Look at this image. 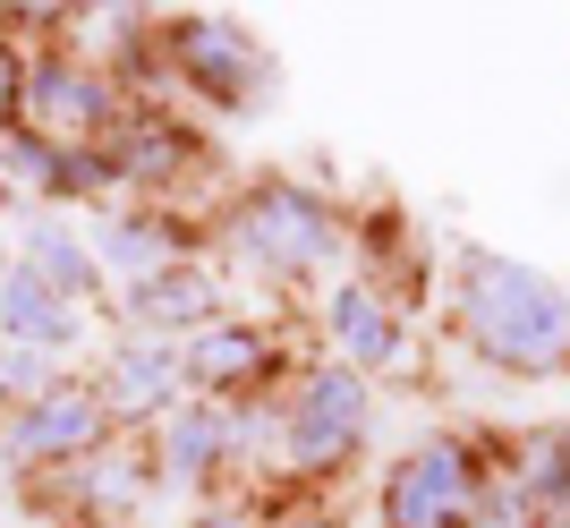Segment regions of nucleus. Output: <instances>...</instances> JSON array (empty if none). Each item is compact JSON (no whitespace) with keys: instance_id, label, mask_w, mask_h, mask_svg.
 Masks as SVG:
<instances>
[{"instance_id":"9d476101","label":"nucleus","mask_w":570,"mask_h":528,"mask_svg":"<svg viewBox=\"0 0 570 528\" xmlns=\"http://www.w3.org/2000/svg\"><path fill=\"white\" fill-rule=\"evenodd\" d=\"M0 333L43 359V350H69V341H77V307L18 264V273H0Z\"/></svg>"},{"instance_id":"f8f14e48","label":"nucleus","mask_w":570,"mask_h":528,"mask_svg":"<svg viewBox=\"0 0 570 528\" xmlns=\"http://www.w3.org/2000/svg\"><path fill=\"white\" fill-rule=\"evenodd\" d=\"M179 359H188V384L238 392V384H256L264 366H273V341H264L256 324H205V333H196Z\"/></svg>"},{"instance_id":"6e6552de","label":"nucleus","mask_w":570,"mask_h":528,"mask_svg":"<svg viewBox=\"0 0 570 528\" xmlns=\"http://www.w3.org/2000/svg\"><path fill=\"white\" fill-rule=\"evenodd\" d=\"M179 384H188V359L170 350V341H119L111 359H102V409L111 418H163V409H179Z\"/></svg>"},{"instance_id":"f3484780","label":"nucleus","mask_w":570,"mask_h":528,"mask_svg":"<svg viewBox=\"0 0 570 528\" xmlns=\"http://www.w3.org/2000/svg\"><path fill=\"white\" fill-rule=\"evenodd\" d=\"M119 170H111V145H60V179L51 196H102Z\"/></svg>"},{"instance_id":"39448f33","label":"nucleus","mask_w":570,"mask_h":528,"mask_svg":"<svg viewBox=\"0 0 570 528\" xmlns=\"http://www.w3.org/2000/svg\"><path fill=\"white\" fill-rule=\"evenodd\" d=\"M163 51H170V69L188 77L196 95H214L222 111H256V95H264V51L238 35V26H214V18H179L163 35Z\"/></svg>"},{"instance_id":"2eb2a0df","label":"nucleus","mask_w":570,"mask_h":528,"mask_svg":"<svg viewBox=\"0 0 570 528\" xmlns=\"http://www.w3.org/2000/svg\"><path fill=\"white\" fill-rule=\"evenodd\" d=\"M26 273L51 282L60 299H86V290L102 282V256H95V247H77L60 222H35V231H26Z\"/></svg>"},{"instance_id":"0eeeda50","label":"nucleus","mask_w":570,"mask_h":528,"mask_svg":"<svg viewBox=\"0 0 570 528\" xmlns=\"http://www.w3.org/2000/svg\"><path fill=\"white\" fill-rule=\"evenodd\" d=\"M102 392L95 384H51L35 392V401L9 418V452L18 460H60V452H86V443H102Z\"/></svg>"},{"instance_id":"4be33fe9","label":"nucleus","mask_w":570,"mask_h":528,"mask_svg":"<svg viewBox=\"0 0 570 528\" xmlns=\"http://www.w3.org/2000/svg\"><path fill=\"white\" fill-rule=\"evenodd\" d=\"M282 528H341V520H282Z\"/></svg>"},{"instance_id":"dca6fc26","label":"nucleus","mask_w":570,"mask_h":528,"mask_svg":"<svg viewBox=\"0 0 570 528\" xmlns=\"http://www.w3.org/2000/svg\"><path fill=\"white\" fill-rule=\"evenodd\" d=\"M95 256H102V264H119V273H137V282H154V273H170L179 239H170L163 222H111Z\"/></svg>"},{"instance_id":"20e7f679","label":"nucleus","mask_w":570,"mask_h":528,"mask_svg":"<svg viewBox=\"0 0 570 528\" xmlns=\"http://www.w3.org/2000/svg\"><path fill=\"white\" fill-rule=\"evenodd\" d=\"M366 418H375V392L357 366H315L298 409H289V460L298 469H341V460L366 443Z\"/></svg>"},{"instance_id":"a211bd4d","label":"nucleus","mask_w":570,"mask_h":528,"mask_svg":"<svg viewBox=\"0 0 570 528\" xmlns=\"http://www.w3.org/2000/svg\"><path fill=\"white\" fill-rule=\"evenodd\" d=\"M469 528H537V495H528L520 478H511V486H485Z\"/></svg>"},{"instance_id":"4468645a","label":"nucleus","mask_w":570,"mask_h":528,"mask_svg":"<svg viewBox=\"0 0 570 528\" xmlns=\"http://www.w3.org/2000/svg\"><path fill=\"white\" fill-rule=\"evenodd\" d=\"M179 163H188V137H179L163 111H137V120L111 137V170L119 179H154V188H163V179H179Z\"/></svg>"},{"instance_id":"6ab92c4d","label":"nucleus","mask_w":570,"mask_h":528,"mask_svg":"<svg viewBox=\"0 0 570 528\" xmlns=\"http://www.w3.org/2000/svg\"><path fill=\"white\" fill-rule=\"evenodd\" d=\"M9 170H18V179H35V188H51V179H60V145L51 137H9Z\"/></svg>"},{"instance_id":"f03ea898","label":"nucleus","mask_w":570,"mask_h":528,"mask_svg":"<svg viewBox=\"0 0 570 528\" xmlns=\"http://www.w3.org/2000/svg\"><path fill=\"white\" fill-rule=\"evenodd\" d=\"M230 247L256 273H282V282H298V273H324L341 247L333 214H324V196H307L298 179H264V188L238 196L230 214Z\"/></svg>"},{"instance_id":"9b49d317","label":"nucleus","mask_w":570,"mask_h":528,"mask_svg":"<svg viewBox=\"0 0 570 528\" xmlns=\"http://www.w3.org/2000/svg\"><path fill=\"white\" fill-rule=\"evenodd\" d=\"M238 452V418L222 401H196V409H170V434H163V469L179 486H196V478H214L222 460Z\"/></svg>"},{"instance_id":"ddd939ff","label":"nucleus","mask_w":570,"mask_h":528,"mask_svg":"<svg viewBox=\"0 0 570 528\" xmlns=\"http://www.w3.org/2000/svg\"><path fill=\"white\" fill-rule=\"evenodd\" d=\"M333 341H341V366H357V375H366V366H392L401 359V315H392V299H383V290H341L333 299Z\"/></svg>"},{"instance_id":"7ed1b4c3","label":"nucleus","mask_w":570,"mask_h":528,"mask_svg":"<svg viewBox=\"0 0 570 528\" xmlns=\"http://www.w3.org/2000/svg\"><path fill=\"white\" fill-rule=\"evenodd\" d=\"M476 460L460 452L452 434H426V443H409L392 469H383V528H469L476 520Z\"/></svg>"},{"instance_id":"1a4fd4ad","label":"nucleus","mask_w":570,"mask_h":528,"mask_svg":"<svg viewBox=\"0 0 570 528\" xmlns=\"http://www.w3.org/2000/svg\"><path fill=\"white\" fill-rule=\"evenodd\" d=\"M222 290L205 282V273H188V264H170V273H154V282L128 290V315H137L145 341H170V333H205V324H222Z\"/></svg>"},{"instance_id":"aec40b11","label":"nucleus","mask_w":570,"mask_h":528,"mask_svg":"<svg viewBox=\"0 0 570 528\" xmlns=\"http://www.w3.org/2000/svg\"><path fill=\"white\" fill-rule=\"evenodd\" d=\"M18 111H26V60L0 43V137H18Z\"/></svg>"},{"instance_id":"f257e3e1","label":"nucleus","mask_w":570,"mask_h":528,"mask_svg":"<svg viewBox=\"0 0 570 528\" xmlns=\"http://www.w3.org/2000/svg\"><path fill=\"white\" fill-rule=\"evenodd\" d=\"M460 333L502 375H570V290L494 247L460 256Z\"/></svg>"},{"instance_id":"412c9836","label":"nucleus","mask_w":570,"mask_h":528,"mask_svg":"<svg viewBox=\"0 0 570 528\" xmlns=\"http://www.w3.org/2000/svg\"><path fill=\"white\" fill-rule=\"evenodd\" d=\"M196 528H238V511H205V520H196Z\"/></svg>"},{"instance_id":"423d86ee","label":"nucleus","mask_w":570,"mask_h":528,"mask_svg":"<svg viewBox=\"0 0 570 528\" xmlns=\"http://www.w3.org/2000/svg\"><path fill=\"white\" fill-rule=\"evenodd\" d=\"M26 111H35V137L51 145H102L111 128V86H102L86 60H35L26 69Z\"/></svg>"}]
</instances>
